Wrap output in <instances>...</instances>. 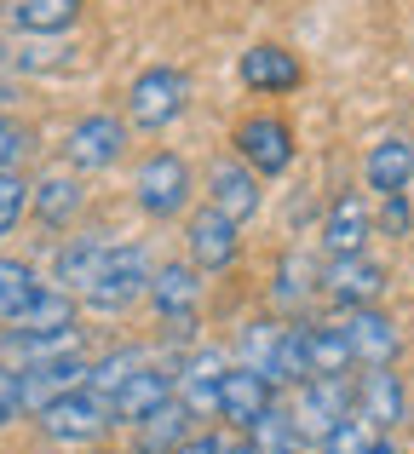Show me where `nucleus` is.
<instances>
[{"mask_svg": "<svg viewBox=\"0 0 414 454\" xmlns=\"http://www.w3.org/2000/svg\"><path fill=\"white\" fill-rule=\"evenodd\" d=\"M357 409V386H346V374H311L293 386V426H300V437H311V443H323L328 432H334L346 414Z\"/></svg>", "mask_w": 414, "mask_h": 454, "instance_id": "f257e3e1", "label": "nucleus"}, {"mask_svg": "<svg viewBox=\"0 0 414 454\" xmlns=\"http://www.w3.org/2000/svg\"><path fill=\"white\" fill-rule=\"evenodd\" d=\"M184 104H191V75L184 69H145V75L127 87V115H133V127H145V133H161V127H173L184 115Z\"/></svg>", "mask_w": 414, "mask_h": 454, "instance_id": "f03ea898", "label": "nucleus"}, {"mask_svg": "<svg viewBox=\"0 0 414 454\" xmlns=\"http://www.w3.org/2000/svg\"><path fill=\"white\" fill-rule=\"evenodd\" d=\"M35 426H41L52 443H98L104 432L115 426V414H110V403L98 397V391H64V397H52L41 414H35Z\"/></svg>", "mask_w": 414, "mask_h": 454, "instance_id": "7ed1b4c3", "label": "nucleus"}, {"mask_svg": "<svg viewBox=\"0 0 414 454\" xmlns=\"http://www.w3.org/2000/svg\"><path fill=\"white\" fill-rule=\"evenodd\" d=\"M191 161L173 150H156L145 167L133 173V201L150 213V219H173V213L191 207Z\"/></svg>", "mask_w": 414, "mask_h": 454, "instance_id": "20e7f679", "label": "nucleus"}, {"mask_svg": "<svg viewBox=\"0 0 414 454\" xmlns=\"http://www.w3.org/2000/svg\"><path fill=\"white\" fill-rule=\"evenodd\" d=\"M127 150V121L121 115H81L75 127H69L64 138V161L75 167V173H104V167H115Z\"/></svg>", "mask_w": 414, "mask_h": 454, "instance_id": "39448f33", "label": "nucleus"}, {"mask_svg": "<svg viewBox=\"0 0 414 454\" xmlns=\"http://www.w3.org/2000/svg\"><path fill=\"white\" fill-rule=\"evenodd\" d=\"M145 294H150V254H145L138 242H115L110 270L92 282L87 305H92V310H127L133 300H145Z\"/></svg>", "mask_w": 414, "mask_h": 454, "instance_id": "423d86ee", "label": "nucleus"}, {"mask_svg": "<svg viewBox=\"0 0 414 454\" xmlns=\"http://www.w3.org/2000/svg\"><path fill=\"white\" fill-rule=\"evenodd\" d=\"M236 155H242L259 178L288 173V167H293V133H288V121H282V115H247V121L236 127Z\"/></svg>", "mask_w": 414, "mask_h": 454, "instance_id": "0eeeda50", "label": "nucleus"}, {"mask_svg": "<svg viewBox=\"0 0 414 454\" xmlns=\"http://www.w3.org/2000/svg\"><path fill=\"white\" fill-rule=\"evenodd\" d=\"M323 294L334 305L357 310V305H374L386 294V265H374L369 254H340L323 265Z\"/></svg>", "mask_w": 414, "mask_h": 454, "instance_id": "6e6552de", "label": "nucleus"}, {"mask_svg": "<svg viewBox=\"0 0 414 454\" xmlns=\"http://www.w3.org/2000/svg\"><path fill=\"white\" fill-rule=\"evenodd\" d=\"M87 356L81 351H64V356H46V363H29V368H18V380H23V409L29 414H41L52 397H64V391H81L87 386Z\"/></svg>", "mask_w": 414, "mask_h": 454, "instance_id": "1a4fd4ad", "label": "nucleus"}, {"mask_svg": "<svg viewBox=\"0 0 414 454\" xmlns=\"http://www.w3.org/2000/svg\"><path fill=\"white\" fill-rule=\"evenodd\" d=\"M346 340H351V356H357L363 368H392L397 363V351H403V333H397V322L386 317V310H374V305H357L346 322Z\"/></svg>", "mask_w": 414, "mask_h": 454, "instance_id": "9d476101", "label": "nucleus"}, {"mask_svg": "<svg viewBox=\"0 0 414 454\" xmlns=\"http://www.w3.org/2000/svg\"><path fill=\"white\" fill-rule=\"evenodd\" d=\"M110 254H115V242H104V236H75V242H64L58 247V265H52L58 288L75 294V300H87L92 282L110 270Z\"/></svg>", "mask_w": 414, "mask_h": 454, "instance_id": "9b49d317", "label": "nucleus"}, {"mask_svg": "<svg viewBox=\"0 0 414 454\" xmlns=\"http://www.w3.org/2000/svg\"><path fill=\"white\" fill-rule=\"evenodd\" d=\"M277 403V386H270L265 374H254V368H224V380H219V420H230V426H254L259 414Z\"/></svg>", "mask_w": 414, "mask_h": 454, "instance_id": "f8f14e48", "label": "nucleus"}, {"mask_svg": "<svg viewBox=\"0 0 414 454\" xmlns=\"http://www.w3.org/2000/svg\"><path fill=\"white\" fill-rule=\"evenodd\" d=\"M236 247H242V236H236V219H224L219 207L191 213V265L196 270H230L236 265Z\"/></svg>", "mask_w": 414, "mask_h": 454, "instance_id": "ddd939ff", "label": "nucleus"}, {"mask_svg": "<svg viewBox=\"0 0 414 454\" xmlns=\"http://www.w3.org/2000/svg\"><path fill=\"white\" fill-rule=\"evenodd\" d=\"M207 201L224 213V219H254L259 213V173L236 155V161H213V173H207Z\"/></svg>", "mask_w": 414, "mask_h": 454, "instance_id": "4468645a", "label": "nucleus"}, {"mask_svg": "<svg viewBox=\"0 0 414 454\" xmlns=\"http://www.w3.org/2000/svg\"><path fill=\"white\" fill-rule=\"evenodd\" d=\"M369 236H374V213H369V201H363L357 190H346V196L328 207V219H323V247H328V259H340V254H363V247H369Z\"/></svg>", "mask_w": 414, "mask_h": 454, "instance_id": "2eb2a0df", "label": "nucleus"}, {"mask_svg": "<svg viewBox=\"0 0 414 454\" xmlns=\"http://www.w3.org/2000/svg\"><path fill=\"white\" fill-rule=\"evenodd\" d=\"M12 333H35V340H52V333H75V294H64L52 282V288H35V300L18 310V317L6 322Z\"/></svg>", "mask_w": 414, "mask_h": 454, "instance_id": "dca6fc26", "label": "nucleus"}, {"mask_svg": "<svg viewBox=\"0 0 414 454\" xmlns=\"http://www.w3.org/2000/svg\"><path fill=\"white\" fill-rule=\"evenodd\" d=\"M351 414H363L374 432L403 426V380H397L392 368H369V374L357 380V409Z\"/></svg>", "mask_w": 414, "mask_h": 454, "instance_id": "f3484780", "label": "nucleus"}, {"mask_svg": "<svg viewBox=\"0 0 414 454\" xmlns=\"http://www.w3.org/2000/svg\"><path fill=\"white\" fill-rule=\"evenodd\" d=\"M224 356L219 351H196L191 363L179 368V380H173V397L184 403L191 414H219V380H224Z\"/></svg>", "mask_w": 414, "mask_h": 454, "instance_id": "a211bd4d", "label": "nucleus"}, {"mask_svg": "<svg viewBox=\"0 0 414 454\" xmlns=\"http://www.w3.org/2000/svg\"><path fill=\"white\" fill-rule=\"evenodd\" d=\"M168 397H173V374H161V368L145 363V368H138V374L110 397V414H115V426H138L145 414H156Z\"/></svg>", "mask_w": 414, "mask_h": 454, "instance_id": "6ab92c4d", "label": "nucleus"}, {"mask_svg": "<svg viewBox=\"0 0 414 454\" xmlns=\"http://www.w3.org/2000/svg\"><path fill=\"white\" fill-rule=\"evenodd\" d=\"M363 178H369L374 196H397V190H409L414 145H409V138H380V145L369 150V161H363Z\"/></svg>", "mask_w": 414, "mask_h": 454, "instance_id": "aec40b11", "label": "nucleus"}, {"mask_svg": "<svg viewBox=\"0 0 414 454\" xmlns=\"http://www.w3.org/2000/svg\"><path fill=\"white\" fill-rule=\"evenodd\" d=\"M196 294H202L196 265H161V270H150V305H156L161 322L196 317Z\"/></svg>", "mask_w": 414, "mask_h": 454, "instance_id": "412c9836", "label": "nucleus"}, {"mask_svg": "<svg viewBox=\"0 0 414 454\" xmlns=\"http://www.w3.org/2000/svg\"><path fill=\"white\" fill-rule=\"evenodd\" d=\"M242 81L254 92H293L300 87V58L282 52V46H254V52H242Z\"/></svg>", "mask_w": 414, "mask_h": 454, "instance_id": "4be33fe9", "label": "nucleus"}, {"mask_svg": "<svg viewBox=\"0 0 414 454\" xmlns=\"http://www.w3.org/2000/svg\"><path fill=\"white\" fill-rule=\"evenodd\" d=\"M81 201H87V190H81V178H69V173H46V178L29 184V207H35L41 224H69L81 213Z\"/></svg>", "mask_w": 414, "mask_h": 454, "instance_id": "5701e85b", "label": "nucleus"}, {"mask_svg": "<svg viewBox=\"0 0 414 454\" xmlns=\"http://www.w3.org/2000/svg\"><path fill=\"white\" fill-rule=\"evenodd\" d=\"M191 420H196V414L184 409L179 397H168L156 414H145V420H138V443H145V454H173L184 437H191Z\"/></svg>", "mask_w": 414, "mask_h": 454, "instance_id": "b1692460", "label": "nucleus"}, {"mask_svg": "<svg viewBox=\"0 0 414 454\" xmlns=\"http://www.w3.org/2000/svg\"><path fill=\"white\" fill-rule=\"evenodd\" d=\"M6 18L18 23L23 35H64L69 23L81 18V0H12Z\"/></svg>", "mask_w": 414, "mask_h": 454, "instance_id": "393cba45", "label": "nucleus"}, {"mask_svg": "<svg viewBox=\"0 0 414 454\" xmlns=\"http://www.w3.org/2000/svg\"><path fill=\"white\" fill-rule=\"evenodd\" d=\"M247 443H254V454H300L305 437H300V426H293V414L270 403V409L247 426Z\"/></svg>", "mask_w": 414, "mask_h": 454, "instance_id": "a878e982", "label": "nucleus"}, {"mask_svg": "<svg viewBox=\"0 0 414 454\" xmlns=\"http://www.w3.org/2000/svg\"><path fill=\"white\" fill-rule=\"evenodd\" d=\"M305 356H311V374H351L357 368L346 328H305Z\"/></svg>", "mask_w": 414, "mask_h": 454, "instance_id": "bb28decb", "label": "nucleus"}, {"mask_svg": "<svg viewBox=\"0 0 414 454\" xmlns=\"http://www.w3.org/2000/svg\"><path fill=\"white\" fill-rule=\"evenodd\" d=\"M138 368H145V351H138V345H121V351H110V356H98V363L87 368V391H98L104 403L115 397V391L127 386V380L138 374Z\"/></svg>", "mask_w": 414, "mask_h": 454, "instance_id": "cd10ccee", "label": "nucleus"}, {"mask_svg": "<svg viewBox=\"0 0 414 454\" xmlns=\"http://www.w3.org/2000/svg\"><path fill=\"white\" fill-rule=\"evenodd\" d=\"M35 288H41L35 265H23V259H0V322L18 317V310L35 300Z\"/></svg>", "mask_w": 414, "mask_h": 454, "instance_id": "c85d7f7f", "label": "nucleus"}, {"mask_svg": "<svg viewBox=\"0 0 414 454\" xmlns=\"http://www.w3.org/2000/svg\"><path fill=\"white\" fill-rule=\"evenodd\" d=\"M311 380V356H305V328H282L277 363H270V386H300Z\"/></svg>", "mask_w": 414, "mask_h": 454, "instance_id": "c756f323", "label": "nucleus"}, {"mask_svg": "<svg viewBox=\"0 0 414 454\" xmlns=\"http://www.w3.org/2000/svg\"><path fill=\"white\" fill-rule=\"evenodd\" d=\"M282 328H288V322H254V328L242 333V368H254V374L270 380V363H277Z\"/></svg>", "mask_w": 414, "mask_h": 454, "instance_id": "7c9ffc66", "label": "nucleus"}, {"mask_svg": "<svg viewBox=\"0 0 414 454\" xmlns=\"http://www.w3.org/2000/svg\"><path fill=\"white\" fill-rule=\"evenodd\" d=\"M374 443H380V437H374V426L363 420V414H346V420L323 437V454H369Z\"/></svg>", "mask_w": 414, "mask_h": 454, "instance_id": "2f4dec72", "label": "nucleus"}, {"mask_svg": "<svg viewBox=\"0 0 414 454\" xmlns=\"http://www.w3.org/2000/svg\"><path fill=\"white\" fill-rule=\"evenodd\" d=\"M29 213V184L12 167H0V236H12V224Z\"/></svg>", "mask_w": 414, "mask_h": 454, "instance_id": "473e14b6", "label": "nucleus"}, {"mask_svg": "<svg viewBox=\"0 0 414 454\" xmlns=\"http://www.w3.org/2000/svg\"><path fill=\"white\" fill-rule=\"evenodd\" d=\"M305 277H311V265H305L300 254H288V259H282L277 288H270V294H277V305H300L305 294H311V282H305Z\"/></svg>", "mask_w": 414, "mask_h": 454, "instance_id": "72a5a7b5", "label": "nucleus"}, {"mask_svg": "<svg viewBox=\"0 0 414 454\" xmlns=\"http://www.w3.org/2000/svg\"><path fill=\"white\" fill-rule=\"evenodd\" d=\"M23 414V380H18V368L0 356V426H12Z\"/></svg>", "mask_w": 414, "mask_h": 454, "instance_id": "f704fd0d", "label": "nucleus"}, {"mask_svg": "<svg viewBox=\"0 0 414 454\" xmlns=\"http://www.w3.org/2000/svg\"><path fill=\"white\" fill-rule=\"evenodd\" d=\"M414 213H409V190H397V196H386V213H380V231L386 236H409Z\"/></svg>", "mask_w": 414, "mask_h": 454, "instance_id": "c9c22d12", "label": "nucleus"}, {"mask_svg": "<svg viewBox=\"0 0 414 454\" xmlns=\"http://www.w3.org/2000/svg\"><path fill=\"white\" fill-rule=\"evenodd\" d=\"M23 150H29V133H23V127H12L6 115H0V167H18Z\"/></svg>", "mask_w": 414, "mask_h": 454, "instance_id": "e433bc0d", "label": "nucleus"}, {"mask_svg": "<svg viewBox=\"0 0 414 454\" xmlns=\"http://www.w3.org/2000/svg\"><path fill=\"white\" fill-rule=\"evenodd\" d=\"M64 52H69L64 41H52V46H23L18 64H23V69H52V64H64Z\"/></svg>", "mask_w": 414, "mask_h": 454, "instance_id": "4c0bfd02", "label": "nucleus"}, {"mask_svg": "<svg viewBox=\"0 0 414 454\" xmlns=\"http://www.w3.org/2000/svg\"><path fill=\"white\" fill-rule=\"evenodd\" d=\"M219 449H224V437H184L173 454H219Z\"/></svg>", "mask_w": 414, "mask_h": 454, "instance_id": "58836bf2", "label": "nucleus"}, {"mask_svg": "<svg viewBox=\"0 0 414 454\" xmlns=\"http://www.w3.org/2000/svg\"><path fill=\"white\" fill-rule=\"evenodd\" d=\"M219 454H254V443H224Z\"/></svg>", "mask_w": 414, "mask_h": 454, "instance_id": "ea45409f", "label": "nucleus"}, {"mask_svg": "<svg viewBox=\"0 0 414 454\" xmlns=\"http://www.w3.org/2000/svg\"><path fill=\"white\" fill-rule=\"evenodd\" d=\"M369 454H397V449H392V443H374V449H369Z\"/></svg>", "mask_w": 414, "mask_h": 454, "instance_id": "a19ab883", "label": "nucleus"}]
</instances>
